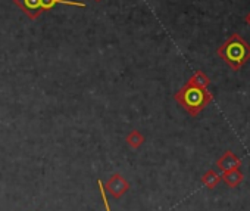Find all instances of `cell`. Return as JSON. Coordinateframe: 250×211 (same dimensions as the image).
Listing matches in <instances>:
<instances>
[{
  "instance_id": "6da1fadb",
  "label": "cell",
  "mask_w": 250,
  "mask_h": 211,
  "mask_svg": "<svg viewBox=\"0 0 250 211\" xmlns=\"http://www.w3.org/2000/svg\"><path fill=\"white\" fill-rule=\"evenodd\" d=\"M174 99L181 105L187 114H190L191 117H197L212 102L213 96L208 89L197 87V86L187 81L174 94Z\"/></svg>"
},
{
  "instance_id": "7a4b0ae2",
  "label": "cell",
  "mask_w": 250,
  "mask_h": 211,
  "mask_svg": "<svg viewBox=\"0 0 250 211\" xmlns=\"http://www.w3.org/2000/svg\"><path fill=\"white\" fill-rule=\"evenodd\" d=\"M216 53L229 68L238 71L250 61V45L240 34L234 33L218 47Z\"/></svg>"
},
{
  "instance_id": "3957f363",
  "label": "cell",
  "mask_w": 250,
  "mask_h": 211,
  "mask_svg": "<svg viewBox=\"0 0 250 211\" xmlns=\"http://www.w3.org/2000/svg\"><path fill=\"white\" fill-rule=\"evenodd\" d=\"M103 188H104V190H106L107 193L112 195V198L119 199L121 196H124L125 193H127V192L130 190L131 185H130V182H128L127 179H125L122 174L115 173V174H112V176L109 177V180L103 185Z\"/></svg>"
},
{
  "instance_id": "277c9868",
  "label": "cell",
  "mask_w": 250,
  "mask_h": 211,
  "mask_svg": "<svg viewBox=\"0 0 250 211\" xmlns=\"http://www.w3.org/2000/svg\"><path fill=\"white\" fill-rule=\"evenodd\" d=\"M14 3L30 18V20H37L43 12L40 6V0H14Z\"/></svg>"
},
{
  "instance_id": "5b68a950",
  "label": "cell",
  "mask_w": 250,
  "mask_h": 211,
  "mask_svg": "<svg viewBox=\"0 0 250 211\" xmlns=\"http://www.w3.org/2000/svg\"><path fill=\"white\" fill-rule=\"evenodd\" d=\"M216 167L219 168V171H228V170H232V168H240L241 167V160L232 152V151H227L224 152L218 161H216Z\"/></svg>"
},
{
  "instance_id": "8992f818",
  "label": "cell",
  "mask_w": 250,
  "mask_h": 211,
  "mask_svg": "<svg viewBox=\"0 0 250 211\" xmlns=\"http://www.w3.org/2000/svg\"><path fill=\"white\" fill-rule=\"evenodd\" d=\"M58 5H66V6H77V8H85L87 5L83 2H74V0H40L42 12L50 11Z\"/></svg>"
},
{
  "instance_id": "52a82bcc",
  "label": "cell",
  "mask_w": 250,
  "mask_h": 211,
  "mask_svg": "<svg viewBox=\"0 0 250 211\" xmlns=\"http://www.w3.org/2000/svg\"><path fill=\"white\" fill-rule=\"evenodd\" d=\"M243 179H244V174L240 171V168H232L221 174V180H224L229 188H237L243 182Z\"/></svg>"
},
{
  "instance_id": "ba28073f",
  "label": "cell",
  "mask_w": 250,
  "mask_h": 211,
  "mask_svg": "<svg viewBox=\"0 0 250 211\" xmlns=\"http://www.w3.org/2000/svg\"><path fill=\"white\" fill-rule=\"evenodd\" d=\"M221 182V174H218L215 170H208L203 176H202V183L208 188V189H215Z\"/></svg>"
},
{
  "instance_id": "9c48e42d",
  "label": "cell",
  "mask_w": 250,
  "mask_h": 211,
  "mask_svg": "<svg viewBox=\"0 0 250 211\" xmlns=\"http://www.w3.org/2000/svg\"><path fill=\"white\" fill-rule=\"evenodd\" d=\"M125 142H127V145L131 149H139L145 143V136L139 130H131L127 135V139H125Z\"/></svg>"
},
{
  "instance_id": "30bf717a",
  "label": "cell",
  "mask_w": 250,
  "mask_h": 211,
  "mask_svg": "<svg viewBox=\"0 0 250 211\" xmlns=\"http://www.w3.org/2000/svg\"><path fill=\"white\" fill-rule=\"evenodd\" d=\"M188 83H191V84H194V86H197V87L208 89V86L210 84V78H209L203 71H196V72L190 77Z\"/></svg>"
},
{
  "instance_id": "8fae6325",
  "label": "cell",
  "mask_w": 250,
  "mask_h": 211,
  "mask_svg": "<svg viewBox=\"0 0 250 211\" xmlns=\"http://www.w3.org/2000/svg\"><path fill=\"white\" fill-rule=\"evenodd\" d=\"M97 186H99V190H100V196H102V201H103V205H104V211H112L110 210V205L107 202V198H106V190L103 188V183L102 180H97Z\"/></svg>"
},
{
  "instance_id": "7c38bea8",
  "label": "cell",
  "mask_w": 250,
  "mask_h": 211,
  "mask_svg": "<svg viewBox=\"0 0 250 211\" xmlns=\"http://www.w3.org/2000/svg\"><path fill=\"white\" fill-rule=\"evenodd\" d=\"M244 21H246V24H249V25H250V12L244 17Z\"/></svg>"
},
{
  "instance_id": "4fadbf2b",
  "label": "cell",
  "mask_w": 250,
  "mask_h": 211,
  "mask_svg": "<svg viewBox=\"0 0 250 211\" xmlns=\"http://www.w3.org/2000/svg\"><path fill=\"white\" fill-rule=\"evenodd\" d=\"M96 2H102V0H96Z\"/></svg>"
}]
</instances>
